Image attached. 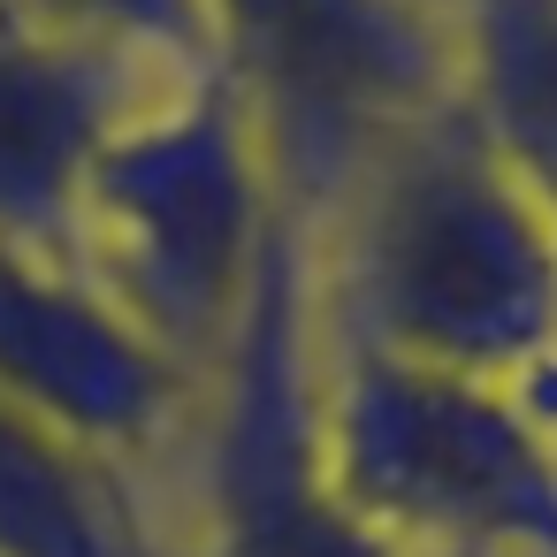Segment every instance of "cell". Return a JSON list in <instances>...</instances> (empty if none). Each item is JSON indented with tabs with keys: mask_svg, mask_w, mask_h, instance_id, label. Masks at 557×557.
<instances>
[{
	"mask_svg": "<svg viewBox=\"0 0 557 557\" xmlns=\"http://www.w3.org/2000/svg\"><path fill=\"white\" fill-rule=\"evenodd\" d=\"M298 237L329 336L488 389L557 367V214L458 100L389 138Z\"/></svg>",
	"mask_w": 557,
	"mask_h": 557,
	"instance_id": "cell-1",
	"label": "cell"
},
{
	"mask_svg": "<svg viewBox=\"0 0 557 557\" xmlns=\"http://www.w3.org/2000/svg\"><path fill=\"white\" fill-rule=\"evenodd\" d=\"M290 230L275 169L245 108L214 85L153 92L85 169L70 268L191 382L237 344L260 275Z\"/></svg>",
	"mask_w": 557,
	"mask_h": 557,
	"instance_id": "cell-2",
	"label": "cell"
},
{
	"mask_svg": "<svg viewBox=\"0 0 557 557\" xmlns=\"http://www.w3.org/2000/svg\"><path fill=\"white\" fill-rule=\"evenodd\" d=\"M321 450L405 557H557V428L519 397L321 329Z\"/></svg>",
	"mask_w": 557,
	"mask_h": 557,
	"instance_id": "cell-3",
	"label": "cell"
},
{
	"mask_svg": "<svg viewBox=\"0 0 557 557\" xmlns=\"http://www.w3.org/2000/svg\"><path fill=\"white\" fill-rule=\"evenodd\" d=\"M207 62L260 131L298 230L458 100V32L428 0H207Z\"/></svg>",
	"mask_w": 557,
	"mask_h": 557,
	"instance_id": "cell-4",
	"label": "cell"
},
{
	"mask_svg": "<svg viewBox=\"0 0 557 557\" xmlns=\"http://www.w3.org/2000/svg\"><path fill=\"white\" fill-rule=\"evenodd\" d=\"M169 473L191 481V542H176V557H405L344 504L321 450V313L298 222L268 260L237 344L199 382Z\"/></svg>",
	"mask_w": 557,
	"mask_h": 557,
	"instance_id": "cell-5",
	"label": "cell"
},
{
	"mask_svg": "<svg viewBox=\"0 0 557 557\" xmlns=\"http://www.w3.org/2000/svg\"><path fill=\"white\" fill-rule=\"evenodd\" d=\"M0 397L131 481L169 473L199 412V382L169 367L70 260L16 245H0Z\"/></svg>",
	"mask_w": 557,
	"mask_h": 557,
	"instance_id": "cell-6",
	"label": "cell"
},
{
	"mask_svg": "<svg viewBox=\"0 0 557 557\" xmlns=\"http://www.w3.org/2000/svg\"><path fill=\"white\" fill-rule=\"evenodd\" d=\"M169 85L191 77H161L123 54H100L39 24L16 0H0V245L62 260L85 169Z\"/></svg>",
	"mask_w": 557,
	"mask_h": 557,
	"instance_id": "cell-7",
	"label": "cell"
},
{
	"mask_svg": "<svg viewBox=\"0 0 557 557\" xmlns=\"http://www.w3.org/2000/svg\"><path fill=\"white\" fill-rule=\"evenodd\" d=\"M0 557H176L146 481L0 397Z\"/></svg>",
	"mask_w": 557,
	"mask_h": 557,
	"instance_id": "cell-8",
	"label": "cell"
},
{
	"mask_svg": "<svg viewBox=\"0 0 557 557\" xmlns=\"http://www.w3.org/2000/svg\"><path fill=\"white\" fill-rule=\"evenodd\" d=\"M458 108L557 214V0H466Z\"/></svg>",
	"mask_w": 557,
	"mask_h": 557,
	"instance_id": "cell-9",
	"label": "cell"
},
{
	"mask_svg": "<svg viewBox=\"0 0 557 557\" xmlns=\"http://www.w3.org/2000/svg\"><path fill=\"white\" fill-rule=\"evenodd\" d=\"M39 24L100 47V54H123L138 70H161V77H214L207 62V0H16Z\"/></svg>",
	"mask_w": 557,
	"mask_h": 557,
	"instance_id": "cell-10",
	"label": "cell"
},
{
	"mask_svg": "<svg viewBox=\"0 0 557 557\" xmlns=\"http://www.w3.org/2000/svg\"><path fill=\"white\" fill-rule=\"evenodd\" d=\"M519 397H527V405H534V412H542V420L557 428V367H549V374H542L534 389H519Z\"/></svg>",
	"mask_w": 557,
	"mask_h": 557,
	"instance_id": "cell-11",
	"label": "cell"
},
{
	"mask_svg": "<svg viewBox=\"0 0 557 557\" xmlns=\"http://www.w3.org/2000/svg\"><path fill=\"white\" fill-rule=\"evenodd\" d=\"M428 9H435V16H450V24H458V9H466V0H428Z\"/></svg>",
	"mask_w": 557,
	"mask_h": 557,
	"instance_id": "cell-12",
	"label": "cell"
}]
</instances>
